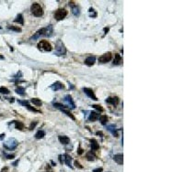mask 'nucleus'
Segmentation results:
<instances>
[{
	"instance_id": "1",
	"label": "nucleus",
	"mask_w": 184,
	"mask_h": 172,
	"mask_svg": "<svg viewBox=\"0 0 184 172\" xmlns=\"http://www.w3.org/2000/svg\"><path fill=\"white\" fill-rule=\"evenodd\" d=\"M18 145H19V142L17 141V139H15L13 137H10L8 138L6 142H4V147L7 149V150H14L15 148L18 146Z\"/></svg>"
},
{
	"instance_id": "2",
	"label": "nucleus",
	"mask_w": 184,
	"mask_h": 172,
	"mask_svg": "<svg viewBox=\"0 0 184 172\" xmlns=\"http://www.w3.org/2000/svg\"><path fill=\"white\" fill-rule=\"evenodd\" d=\"M66 53V49L64 47V43L61 40H57L55 44V51L54 54L56 56H64Z\"/></svg>"
},
{
	"instance_id": "3",
	"label": "nucleus",
	"mask_w": 184,
	"mask_h": 172,
	"mask_svg": "<svg viewBox=\"0 0 184 172\" xmlns=\"http://www.w3.org/2000/svg\"><path fill=\"white\" fill-rule=\"evenodd\" d=\"M30 10H31V13L37 18H40L43 15V7H41V5L38 4V3H33L30 7Z\"/></svg>"
},
{
	"instance_id": "4",
	"label": "nucleus",
	"mask_w": 184,
	"mask_h": 172,
	"mask_svg": "<svg viewBox=\"0 0 184 172\" xmlns=\"http://www.w3.org/2000/svg\"><path fill=\"white\" fill-rule=\"evenodd\" d=\"M38 49L43 51H51L52 50V45L47 40H41L38 43Z\"/></svg>"
},
{
	"instance_id": "5",
	"label": "nucleus",
	"mask_w": 184,
	"mask_h": 172,
	"mask_svg": "<svg viewBox=\"0 0 184 172\" xmlns=\"http://www.w3.org/2000/svg\"><path fill=\"white\" fill-rule=\"evenodd\" d=\"M67 16V11L64 8H59L54 13V18L56 20H62Z\"/></svg>"
},
{
	"instance_id": "6",
	"label": "nucleus",
	"mask_w": 184,
	"mask_h": 172,
	"mask_svg": "<svg viewBox=\"0 0 184 172\" xmlns=\"http://www.w3.org/2000/svg\"><path fill=\"white\" fill-rule=\"evenodd\" d=\"M64 102L67 104V107H69L71 109H75L76 108V104H75L73 99H72V96L69 95V94L65 95V97H64Z\"/></svg>"
},
{
	"instance_id": "7",
	"label": "nucleus",
	"mask_w": 184,
	"mask_h": 172,
	"mask_svg": "<svg viewBox=\"0 0 184 172\" xmlns=\"http://www.w3.org/2000/svg\"><path fill=\"white\" fill-rule=\"evenodd\" d=\"M111 52H107L104 53L103 55H101L99 58V63H106V62H110L111 60Z\"/></svg>"
},
{
	"instance_id": "8",
	"label": "nucleus",
	"mask_w": 184,
	"mask_h": 172,
	"mask_svg": "<svg viewBox=\"0 0 184 172\" xmlns=\"http://www.w3.org/2000/svg\"><path fill=\"white\" fill-rule=\"evenodd\" d=\"M83 91H84V93H85L87 96L89 97V98H91L92 100H94V101H97V100H98L92 89H89V88H84Z\"/></svg>"
},
{
	"instance_id": "9",
	"label": "nucleus",
	"mask_w": 184,
	"mask_h": 172,
	"mask_svg": "<svg viewBox=\"0 0 184 172\" xmlns=\"http://www.w3.org/2000/svg\"><path fill=\"white\" fill-rule=\"evenodd\" d=\"M50 88L53 90V91H58V90H62L64 88V84L62 83H60V82H56V83H54L53 84H52L51 86H50Z\"/></svg>"
},
{
	"instance_id": "10",
	"label": "nucleus",
	"mask_w": 184,
	"mask_h": 172,
	"mask_svg": "<svg viewBox=\"0 0 184 172\" xmlns=\"http://www.w3.org/2000/svg\"><path fill=\"white\" fill-rule=\"evenodd\" d=\"M99 117H100V115L99 113H97V112H90L89 116H88V120L90 122H95L98 119H99Z\"/></svg>"
},
{
	"instance_id": "11",
	"label": "nucleus",
	"mask_w": 184,
	"mask_h": 172,
	"mask_svg": "<svg viewBox=\"0 0 184 172\" xmlns=\"http://www.w3.org/2000/svg\"><path fill=\"white\" fill-rule=\"evenodd\" d=\"M113 159L118 165H122V163H123V156H122V154H116V155H114Z\"/></svg>"
},
{
	"instance_id": "12",
	"label": "nucleus",
	"mask_w": 184,
	"mask_h": 172,
	"mask_svg": "<svg viewBox=\"0 0 184 172\" xmlns=\"http://www.w3.org/2000/svg\"><path fill=\"white\" fill-rule=\"evenodd\" d=\"M107 129L110 131L113 137H118V133H117V129H116V125L115 124H110V125H107Z\"/></svg>"
},
{
	"instance_id": "13",
	"label": "nucleus",
	"mask_w": 184,
	"mask_h": 172,
	"mask_svg": "<svg viewBox=\"0 0 184 172\" xmlns=\"http://www.w3.org/2000/svg\"><path fill=\"white\" fill-rule=\"evenodd\" d=\"M73 4H74L73 2H69V6L72 7V12H73V14L77 17V16L80 15V9H79V7H78L77 6L73 5Z\"/></svg>"
},
{
	"instance_id": "14",
	"label": "nucleus",
	"mask_w": 184,
	"mask_h": 172,
	"mask_svg": "<svg viewBox=\"0 0 184 172\" xmlns=\"http://www.w3.org/2000/svg\"><path fill=\"white\" fill-rule=\"evenodd\" d=\"M106 103L112 104V105H117L119 103V98L118 97H109L108 99H106Z\"/></svg>"
},
{
	"instance_id": "15",
	"label": "nucleus",
	"mask_w": 184,
	"mask_h": 172,
	"mask_svg": "<svg viewBox=\"0 0 184 172\" xmlns=\"http://www.w3.org/2000/svg\"><path fill=\"white\" fill-rule=\"evenodd\" d=\"M58 139H59L60 143L63 145H68L70 143V138L68 137H65V136H60Z\"/></svg>"
},
{
	"instance_id": "16",
	"label": "nucleus",
	"mask_w": 184,
	"mask_h": 172,
	"mask_svg": "<svg viewBox=\"0 0 184 172\" xmlns=\"http://www.w3.org/2000/svg\"><path fill=\"white\" fill-rule=\"evenodd\" d=\"M63 157L64 158V163L66 164V166L72 168H73V167H72V164H71V162H72V158H71L68 154H64Z\"/></svg>"
},
{
	"instance_id": "17",
	"label": "nucleus",
	"mask_w": 184,
	"mask_h": 172,
	"mask_svg": "<svg viewBox=\"0 0 184 172\" xmlns=\"http://www.w3.org/2000/svg\"><path fill=\"white\" fill-rule=\"evenodd\" d=\"M96 62V58L94 57V56H90V57H87V59H86L85 61V63L87 65V66H92L94 63Z\"/></svg>"
},
{
	"instance_id": "18",
	"label": "nucleus",
	"mask_w": 184,
	"mask_h": 172,
	"mask_svg": "<svg viewBox=\"0 0 184 172\" xmlns=\"http://www.w3.org/2000/svg\"><path fill=\"white\" fill-rule=\"evenodd\" d=\"M90 143H91V149L92 150H98L99 148V146L97 142L96 139H91L90 140Z\"/></svg>"
},
{
	"instance_id": "19",
	"label": "nucleus",
	"mask_w": 184,
	"mask_h": 172,
	"mask_svg": "<svg viewBox=\"0 0 184 172\" xmlns=\"http://www.w3.org/2000/svg\"><path fill=\"white\" fill-rule=\"evenodd\" d=\"M86 158L88 161H94L96 159V156L94 155V153H92V151H89L87 153L86 155Z\"/></svg>"
},
{
	"instance_id": "20",
	"label": "nucleus",
	"mask_w": 184,
	"mask_h": 172,
	"mask_svg": "<svg viewBox=\"0 0 184 172\" xmlns=\"http://www.w3.org/2000/svg\"><path fill=\"white\" fill-rule=\"evenodd\" d=\"M13 123L15 124V128H16V129H18V130H22V129L24 128V124H23V123H21V122H19V121H14Z\"/></svg>"
},
{
	"instance_id": "21",
	"label": "nucleus",
	"mask_w": 184,
	"mask_h": 172,
	"mask_svg": "<svg viewBox=\"0 0 184 172\" xmlns=\"http://www.w3.org/2000/svg\"><path fill=\"white\" fill-rule=\"evenodd\" d=\"M30 102L33 103L35 106H42V104H43V103H42V101L40 100V99H38V98H32L31 100H30Z\"/></svg>"
},
{
	"instance_id": "22",
	"label": "nucleus",
	"mask_w": 184,
	"mask_h": 172,
	"mask_svg": "<svg viewBox=\"0 0 184 172\" xmlns=\"http://www.w3.org/2000/svg\"><path fill=\"white\" fill-rule=\"evenodd\" d=\"M15 22L16 23H19V24H21L23 25L24 24V18H23V16L21 14H19L17 16V18H16V19H15Z\"/></svg>"
},
{
	"instance_id": "23",
	"label": "nucleus",
	"mask_w": 184,
	"mask_h": 172,
	"mask_svg": "<svg viewBox=\"0 0 184 172\" xmlns=\"http://www.w3.org/2000/svg\"><path fill=\"white\" fill-rule=\"evenodd\" d=\"M121 62V57L119 54H115L114 56V60H113V64L114 65H118Z\"/></svg>"
},
{
	"instance_id": "24",
	"label": "nucleus",
	"mask_w": 184,
	"mask_h": 172,
	"mask_svg": "<svg viewBox=\"0 0 184 172\" xmlns=\"http://www.w3.org/2000/svg\"><path fill=\"white\" fill-rule=\"evenodd\" d=\"M44 136H45V132L43 130H40L38 131L37 133L35 134V137L37 139H41V138H43L44 137Z\"/></svg>"
},
{
	"instance_id": "25",
	"label": "nucleus",
	"mask_w": 184,
	"mask_h": 172,
	"mask_svg": "<svg viewBox=\"0 0 184 172\" xmlns=\"http://www.w3.org/2000/svg\"><path fill=\"white\" fill-rule=\"evenodd\" d=\"M60 110L62 111V112H63L64 114H65V115H66L67 116H69V117H70L71 119H73V120H75V119H76V118H75V116H74V115H73L71 114V112H70V111L66 110V108H63V109H60Z\"/></svg>"
},
{
	"instance_id": "26",
	"label": "nucleus",
	"mask_w": 184,
	"mask_h": 172,
	"mask_svg": "<svg viewBox=\"0 0 184 172\" xmlns=\"http://www.w3.org/2000/svg\"><path fill=\"white\" fill-rule=\"evenodd\" d=\"M16 93H18V94H19V95H24L25 94V89L21 87V86H19L17 89H16Z\"/></svg>"
},
{
	"instance_id": "27",
	"label": "nucleus",
	"mask_w": 184,
	"mask_h": 172,
	"mask_svg": "<svg viewBox=\"0 0 184 172\" xmlns=\"http://www.w3.org/2000/svg\"><path fill=\"white\" fill-rule=\"evenodd\" d=\"M88 14H89V17H90V18H96V17H97V12H96L95 9L92 8V7H90V8L88 9Z\"/></svg>"
},
{
	"instance_id": "28",
	"label": "nucleus",
	"mask_w": 184,
	"mask_h": 172,
	"mask_svg": "<svg viewBox=\"0 0 184 172\" xmlns=\"http://www.w3.org/2000/svg\"><path fill=\"white\" fill-rule=\"evenodd\" d=\"M10 92H9V90L6 88V87H4V86H2V87H0V93H2V94H8Z\"/></svg>"
},
{
	"instance_id": "29",
	"label": "nucleus",
	"mask_w": 184,
	"mask_h": 172,
	"mask_svg": "<svg viewBox=\"0 0 184 172\" xmlns=\"http://www.w3.org/2000/svg\"><path fill=\"white\" fill-rule=\"evenodd\" d=\"M7 28L8 29H11V30H14L16 32H21V28H17V27H14V26H7Z\"/></svg>"
},
{
	"instance_id": "30",
	"label": "nucleus",
	"mask_w": 184,
	"mask_h": 172,
	"mask_svg": "<svg viewBox=\"0 0 184 172\" xmlns=\"http://www.w3.org/2000/svg\"><path fill=\"white\" fill-rule=\"evenodd\" d=\"M99 119H100V123L102 124H106L107 122H108V117H107V115H102V116L99 117Z\"/></svg>"
},
{
	"instance_id": "31",
	"label": "nucleus",
	"mask_w": 184,
	"mask_h": 172,
	"mask_svg": "<svg viewBox=\"0 0 184 172\" xmlns=\"http://www.w3.org/2000/svg\"><path fill=\"white\" fill-rule=\"evenodd\" d=\"M92 107L94 108V109H96V110H98L99 112H103V108L100 106V105H99V104H93L92 105Z\"/></svg>"
},
{
	"instance_id": "32",
	"label": "nucleus",
	"mask_w": 184,
	"mask_h": 172,
	"mask_svg": "<svg viewBox=\"0 0 184 172\" xmlns=\"http://www.w3.org/2000/svg\"><path fill=\"white\" fill-rule=\"evenodd\" d=\"M25 106H26V107H27V108H28V109H29V111H31V112H36V113H41V112H40V111H39V110H37V109H35V108H33V107H31V106H30V105L29 104V103H27V104H26Z\"/></svg>"
},
{
	"instance_id": "33",
	"label": "nucleus",
	"mask_w": 184,
	"mask_h": 172,
	"mask_svg": "<svg viewBox=\"0 0 184 172\" xmlns=\"http://www.w3.org/2000/svg\"><path fill=\"white\" fill-rule=\"evenodd\" d=\"M38 124V122H34V123L32 122V123L30 124V125H29V129H30V130H32V129H33V128L36 126V124Z\"/></svg>"
},
{
	"instance_id": "34",
	"label": "nucleus",
	"mask_w": 184,
	"mask_h": 172,
	"mask_svg": "<svg viewBox=\"0 0 184 172\" xmlns=\"http://www.w3.org/2000/svg\"><path fill=\"white\" fill-rule=\"evenodd\" d=\"M75 166H76L77 168H83V167L80 165V163L78 162L77 160H76V161H75Z\"/></svg>"
},
{
	"instance_id": "35",
	"label": "nucleus",
	"mask_w": 184,
	"mask_h": 172,
	"mask_svg": "<svg viewBox=\"0 0 184 172\" xmlns=\"http://www.w3.org/2000/svg\"><path fill=\"white\" fill-rule=\"evenodd\" d=\"M18 102H19V103H20V104L24 105V106H25V105H26L27 103H29L28 101H20V100H19V101H18Z\"/></svg>"
},
{
	"instance_id": "36",
	"label": "nucleus",
	"mask_w": 184,
	"mask_h": 172,
	"mask_svg": "<svg viewBox=\"0 0 184 172\" xmlns=\"http://www.w3.org/2000/svg\"><path fill=\"white\" fill-rule=\"evenodd\" d=\"M21 76H22V73H21V71H19V72H18L16 75L14 76V78H21Z\"/></svg>"
},
{
	"instance_id": "37",
	"label": "nucleus",
	"mask_w": 184,
	"mask_h": 172,
	"mask_svg": "<svg viewBox=\"0 0 184 172\" xmlns=\"http://www.w3.org/2000/svg\"><path fill=\"white\" fill-rule=\"evenodd\" d=\"M6 157H7V159H13L15 158V155H7Z\"/></svg>"
},
{
	"instance_id": "38",
	"label": "nucleus",
	"mask_w": 184,
	"mask_h": 172,
	"mask_svg": "<svg viewBox=\"0 0 184 172\" xmlns=\"http://www.w3.org/2000/svg\"><path fill=\"white\" fill-rule=\"evenodd\" d=\"M102 168H96V169H94L93 172H102Z\"/></svg>"
},
{
	"instance_id": "39",
	"label": "nucleus",
	"mask_w": 184,
	"mask_h": 172,
	"mask_svg": "<svg viewBox=\"0 0 184 172\" xmlns=\"http://www.w3.org/2000/svg\"><path fill=\"white\" fill-rule=\"evenodd\" d=\"M8 171V168L7 167H5V168H3L2 169H1V171L0 172H7Z\"/></svg>"
},
{
	"instance_id": "40",
	"label": "nucleus",
	"mask_w": 184,
	"mask_h": 172,
	"mask_svg": "<svg viewBox=\"0 0 184 172\" xmlns=\"http://www.w3.org/2000/svg\"><path fill=\"white\" fill-rule=\"evenodd\" d=\"M97 136H99V137H103V133H102L101 131H98V132H97Z\"/></svg>"
},
{
	"instance_id": "41",
	"label": "nucleus",
	"mask_w": 184,
	"mask_h": 172,
	"mask_svg": "<svg viewBox=\"0 0 184 172\" xmlns=\"http://www.w3.org/2000/svg\"><path fill=\"white\" fill-rule=\"evenodd\" d=\"M77 153H78V154H79V155H82V154H83V149H82V148H81L80 146H79V148H78Z\"/></svg>"
},
{
	"instance_id": "42",
	"label": "nucleus",
	"mask_w": 184,
	"mask_h": 172,
	"mask_svg": "<svg viewBox=\"0 0 184 172\" xmlns=\"http://www.w3.org/2000/svg\"><path fill=\"white\" fill-rule=\"evenodd\" d=\"M5 136H6L5 134H1L0 135V140H3V138L5 137Z\"/></svg>"
},
{
	"instance_id": "43",
	"label": "nucleus",
	"mask_w": 184,
	"mask_h": 172,
	"mask_svg": "<svg viewBox=\"0 0 184 172\" xmlns=\"http://www.w3.org/2000/svg\"><path fill=\"white\" fill-rule=\"evenodd\" d=\"M69 89H74V86L71 83H69Z\"/></svg>"
},
{
	"instance_id": "44",
	"label": "nucleus",
	"mask_w": 184,
	"mask_h": 172,
	"mask_svg": "<svg viewBox=\"0 0 184 172\" xmlns=\"http://www.w3.org/2000/svg\"><path fill=\"white\" fill-rule=\"evenodd\" d=\"M9 99H10L9 101H10L11 103H13V102H14V98H13V97H12V98H9Z\"/></svg>"
},
{
	"instance_id": "45",
	"label": "nucleus",
	"mask_w": 184,
	"mask_h": 172,
	"mask_svg": "<svg viewBox=\"0 0 184 172\" xmlns=\"http://www.w3.org/2000/svg\"><path fill=\"white\" fill-rule=\"evenodd\" d=\"M18 163H19V160H17L15 163H13V166H17V164H18Z\"/></svg>"
},
{
	"instance_id": "46",
	"label": "nucleus",
	"mask_w": 184,
	"mask_h": 172,
	"mask_svg": "<svg viewBox=\"0 0 184 172\" xmlns=\"http://www.w3.org/2000/svg\"><path fill=\"white\" fill-rule=\"evenodd\" d=\"M0 60H4V57H3V56H1V54H0Z\"/></svg>"
},
{
	"instance_id": "47",
	"label": "nucleus",
	"mask_w": 184,
	"mask_h": 172,
	"mask_svg": "<svg viewBox=\"0 0 184 172\" xmlns=\"http://www.w3.org/2000/svg\"><path fill=\"white\" fill-rule=\"evenodd\" d=\"M0 29H1V27H0Z\"/></svg>"
},
{
	"instance_id": "48",
	"label": "nucleus",
	"mask_w": 184,
	"mask_h": 172,
	"mask_svg": "<svg viewBox=\"0 0 184 172\" xmlns=\"http://www.w3.org/2000/svg\"><path fill=\"white\" fill-rule=\"evenodd\" d=\"M51 172H53V171H51Z\"/></svg>"
}]
</instances>
